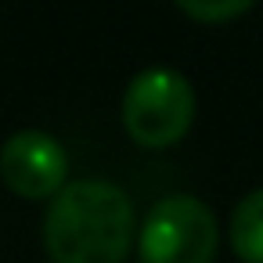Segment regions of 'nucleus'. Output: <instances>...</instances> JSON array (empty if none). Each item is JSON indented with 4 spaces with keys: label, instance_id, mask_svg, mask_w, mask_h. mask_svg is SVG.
<instances>
[{
    "label": "nucleus",
    "instance_id": "1",
    "mask_svg": "<svg viewBox=\"0 0 263 263\" xmlns=\"http://www.w3.org/2000/svg\"><path fill=\"white\" fill-rule=\"evenodd\" d=\"M137 234L130 195L101 177L69 180L47 205L44 249L51 263H123Z\"/></svg>",
    "mask_w": 263,
    "mask_h": 263
},
{
    "label": "nucleus",
    "instance_id": "2",
    "mask_svg": "<svg viewBox=\"0 0 263 263\" xmlns=\"http://www.w3.org/2000/svg\"><path fill=\"white\" fill-rule=\"evenodd\" d=\"M123 126L141 148L177 144L195 119V87L170 65L141 69L123 90Z\"/></svg>",
    "mask_w": 263,
    "mask_h": 263
},
{
    "label": "nucleus",
    "instance_id": "3",
    "mask_svg": "<svg viewBox=\"0 0 263 263\" xmlns=\"http://www.w3.org/2000/svg\"><path fill=\"white\" fill-rule=\"evenodd\" d=\"M216 241L213 209L187 191L159 198L137 227L141 263H213Z\"/></svg>",
    "mask_w": 263,
    "mask_h": 263
},
{
    "label": "nucleus",
    "instance_id": "4",
    "mask_svg": "<svg viewBox=\"0 0 263 263\" xmlns=\"http://www.w3.org/2000/svg\"><path fill=\"white\" fill-rule=\"evenodd\" d=\"M0 180L22 198H54L69 184L65 144L36 126L15 130L0 144Z\"/></svg>",
    "mask_w": 263,
    "mask_h": 263
},
{
    "label": "nucleus",
    "instance_id": "5",
    "mask_svg": "<svg viewBox=\"0 0 263 263\" xmlns=\"http://www.w3.org/2000/svg\"><path fill=\"white\" fill-rule=\"evenodd\" d=\"M231 249L245 263H263V187H252L231 213Z\"/></svg>",
    "mask_w": 263,
    "mask_h": 263
},
{
    "label": "nucleus",
    "instance_id": "6",
    "mask_svg": "<svg viewBox=\"0 0 263 263\" xmlns=\"http://www.w3.org/2000/svg\"><path fill=\"white\" fill-rule=\"evenodd\" d=\"M184 15H191V18H198V22H223V18H238V15H245L249 8H252V0H220V4H202V0H180L177 4Z\"/></svg>",
    "mask_w": 263,
    "mask_h": 263
}]
</instances>
